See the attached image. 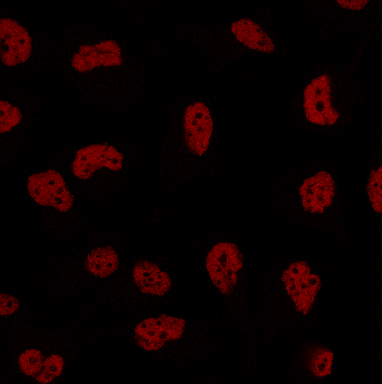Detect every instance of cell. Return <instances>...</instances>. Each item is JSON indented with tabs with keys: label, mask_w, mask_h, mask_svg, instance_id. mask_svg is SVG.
<instances>
[{
	"label": "cell",
	"mask_w": 382,
	"mask_h": 384,
	"mask_svg": "<svg viewBox=\"0 0 382 384\" xmlns=\"http://www.w3.org/2000/svg\"><path fill=\"white\" fill-rule=\"evenodd\" d=\"M44 356L41 352L32 349L22 353L18 358L21 372L28 376L36 377L43 368Z\"/></svg>",
	"instance_id": "14"
},
{
	"label": "cell",
	"mask_w": 382,
	"mask_h": 384,
	"mask_svg": "<svg viewBox=\"0 0 382 384\" xmlns=\"http://www.w3.org/2000/svg\"><path fill=\"white\" fill-rule=\"evenodd\" d=\"M22 119L20 110L7 101H0V133L8 132L19 124Z\"/></svg>",
	"instance_id": "17"
},
{
	"label": "cell",
	"mask_w": 382,
	"mask_h": 384,
	"mask_svg": "<svg viewBox=\"0 0 382 384\" xmlns=\"http://www.w3.org/2000/svg\"><path fill=\"white\" fill-rule=\"evenodd\" d=\"M64 360L62 356L53 354L44 360L43 368L36 377V380L40 384L50 383L62 372Z\"/></svg>",
	"instance_id": "15"
},
{
	"label": "cell",
	"mask_w": 382,
	"mask_h": 384,
	"mask_svg": "<svg viewBox=\"0 0 382 384\" xmlns=\"http://www.w3.org/2000/svg\"><path fill=\"white\" fill-rule=\"evenodd\" d=\"M119 263L116 250L112 246L107 245L94 248L87 254L85 267L95 276L104 278L117 271Z\"/></svg>",
	"instance_id": "11"
},
{
	"label": "cell",
	"mask_w": 382,
	"mask_h": 384,
	"mask_svg": "<svg viewBox=\"0 0 382 384\" xmlns=\"http://www.w3.org/2000/svg\"><path fill=\"white\" fill-rule=\"evenodd\" d=\"M282 280L297 310L307 315L321 287L319 276L311 272L305 262L297 261L290 264L284 271Z\"/></svg>",
	"instance_id": "3"
},
{
	"label": "cell",
	"mask_w": 382,
	"mask_h": 384,
	"mask_svg": "<svg viewBox=\"0 0 382 384\" xmlns=\"http://www.w3.org/2000/svg\"><path fill=\"white\" fill-rule=\"evenodd\" d=\"M334 353L327 348L317 347L307 357V366L311 373L318 378L330 375L332 371Z\"/></svg>",
	"instance_id": "12"
},
{
	"label": "cell",
	"mask_w": 382,
	"mask_h": 384,
	"mask_svg": "<svg viewBox=\"0 0 382 384\" xmlns=\"http://www.w3.org/2000/svg\"><path fill=\"white\" fill-rule=\"evenodd\" d=\"M27 189L38 204L53 207L60 212L68 211L74 204L73 195L62 176L54 169L31 175Z\"/></svg>",
	"instance_id": "2"
},
{
	"label": "cell",
	"mask_w": 382,
	"mask_h": 384,
	"mask_svg": "<svg viewBox=\"0 0 382 384\" xmlns=\"http://www.w3.org/2000/svg\"><path fill=\"white\" fill-rule=\"evenodd\" d=\"M338 4L345 9L359 10L365 7L369 0H337Z\"/></svg>",
	"instance_id": "19"
},
{
	"label": "cell",
	"mask_w": 382,
	"mask_h": 384,
	"mask_svg": "<svg viewBox=\"0 0 382 384\" xmlns=\"http://www.w3.org/2000/svg\"><path fill=\"white\" fill-rule=\"evenodd\" d=\"M231 30L239 42L251 49L268 53L274 50L275 46L271 39L253 20L240 18L232 23Z\"/></svg>",
	"instance_id": "10"
},
{
	"label": "cell",
	"mask_w": 382,
	"mask_h": 384,
	"mask_svg": "<svg viewBox=\"0 0 382 384\" xmlns=\"http://www.w3.org/2000/svg\"><path fill=\"white\" fill-rule=\"evenodd\" d=\"M132 275L134 283L145 293L162 295L171 287L169 274L161 270L157 263L148 260L138 261L134 264Z\"/></svg>",
	"instance_id": "9"
},
{
	"label": "cell",
	"mask_w": 382,
	"mask_h": 384,
	"mask_svg": "<svg viewBox=\"0 0 382 384\" xmlns=\"http://www.w3.org/2000/svg\"><path fill=\"white\" fill-rule=\"evenodd\" d=\"M20 303L15 296L7 293L0 294V315L7 316L16 312Z\"/></svg>",
	"instance_id": "18"
},
{
	"label": "cell",
	"mask_w": 382,
	"mask_h": 384,
	"mask_svg": "<svg viewBox=\"0 0 382 384\" xmlns=\"http://www.w3.org/2000/svg\"><path fill=\"white\" fill-rule=\"evenodd\" d=\"M330 80L327 76L313 80L304 92L303 107L307 120L321 125L334 124L339 117L331 100Z\"/></svg>",
	"instance_id": "5"
},
{
	"label": "cell",
	"mask_w": 382,
	"mask_h": 384,
	"mask_svg": "<svg viewBox=\"0 0 382 384\" xmlns=\"http://www.w3.org/2000/svg\"><path fill=\"white\" fill-rule=\"evenodd\" d=\"M155 325L157 327H162L163 323L161 320L158 319L157 320H155Z\"/></svg>",
	"instance_id": "20"
},
{
	"label": "cell",
	"mask_w": 382,
	"mask_h": 384,
	"mask_svg": "<svg viewBox=\"0 0 382 384\" xmlns=\"http://www.w3.org/2000/svg\"><path fill=\"white\" fill-rule=\"evenodd\" d=\"M335 190L334 181L326 171L308 178L299 189L304 209L311 213H322L331 205Z\"/></svg>",
	"instance_id": "8"
},
{
	"label": "cell",
	"mask_w": 382,
	"mask_h": 384,
	"mask_svg": "<svg viewBox=\"0 0 382 384\" xmlns=\"http://www.w3.org/2000/svg\"><path fill=\"white\" fill-rule=\"evenodd\" d=\"M0 58L8 66L23 63L30 57L32 38L27 29L12 19H0Z\"/></svg>",
	"instance_id": "7"
},
{
	"label": "cell",
	"mask_w": 382,
	"mask_h": 384,
	"mask_svg": "<svg viewBox=\"0 0 382 384\" xmlns=\"http://www.w3.org/2000/svg\"><path fill=\"white\" fill-rule=\"evenodd\" d=\"M123 160V154L109 144H93L78 151L73 163L72 171L76 177L84 180L103 168L112 171L120 170Z\"/></svg>",
	"instance_id": "4"
},
{
	"label": "cell",
	"mask_w": 382,
	"mask_h": 384,
	"mask_svg": "<svg viewBox=\"0 0 382 384\" xmlns=\"http://www.w3.org/2000/svg\"><path fill=\"white\" fill-rule=\"evenodd\" d=\"M139 327H140L141 329H143V330H144V329H147V328H148V325H147V323H146V322H145V321H144V322H143V323H141V324H140L139 325Z\"/></svg>",
	"instance_id": "21"
},
{
	"label": "cell",
	"mask_w": 382,
	"mask_h": 384,
	"mask_svg": "<svg viewBox=\"0 0 382 384\" xmlns=\"http://www.w3.org/2000/svg\"><path fill=\"white\" fill-rule=\"evenodd\" d=\"M382 167L373 170L370 174L366 192L371 205L375 211L382 213Z\"/></svg>",
	"instance_id": "16"
},
{
	"label": "cell",
	"mask_w": 382,
	"mask_h": 384,
	"mask_svg": "<svg viewBox=\"0 0 382 384\" xmlns=\"http://www.w3.org/2000/svg\"><path fill=\"white\" fill-rule=\"evenodd\" d=\"M243 262V255L235 244L220 242L208 252L206 267L213 284L226 293L234 288Z\"/></svg>",
	"instance_id": "1"
},
{
	"label": "cell",
	"mask_w": 382,
	"mask_h": 384,
	"mask_svg": "<svg viewBox=\"0 0 382 384\" xmlns=\"http://www.w3.org/2000/svg\"><path fill=\"white\" fill-rule=\"evenodd\" d=\"M184 138L188 150L201 156L207 151L213 131V121L207 107L201 102L190 105L184 113Z\"/></svg>",
	"instance_id": "6"
},
{
	"label": "cell",
	"mask_w": 382,
	"mask_h": 384,
	"mask_svg": "<svg viewBox=\"0 0 382 384\" xmlns=\"http://www.w3.org/2000/svg\"><path fill=\"white\" fill-rule=\"evenodd\" d=\"M72 67L80 72H86L103 65L101 52L95 45H81L73 56Z\"/></svg>",
	"instance_id": "13"
}]
</instances>
